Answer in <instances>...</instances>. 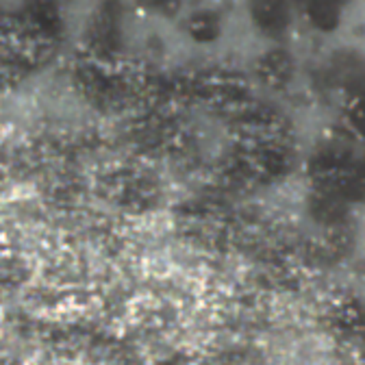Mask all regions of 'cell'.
<instances>
[{"mask_svg": "<svg viewBox=\"0 0 365 365\" xmlns=\"http://www.w3.org/2000/svg\"><path fill=\"white\" fill-rule=\"evenodd\" d=\"M252 14L257 22L267 29L269 33H277L287 26L289 22V7L285 0H252Z\"/></svg>", "mask_w": 365, "mask_h": 365, "instance_id": "cell-1", "label": "cell"}]
</instances>
